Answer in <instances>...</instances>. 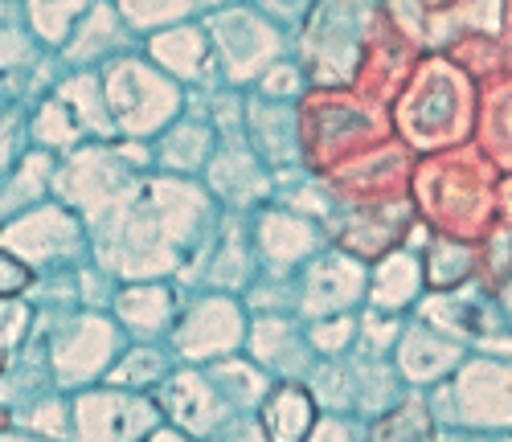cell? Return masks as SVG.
<instances>
[{"label":"cell","mask_w":512,"mask_h":442,"mask_svg":"<svg viewBox=\"0 0 512 442\" xmlns=\"http://www.w3.org/2000/svg\"><path fill=\"white\" fill-rule=\"evenodd\" d=\"M267 438L271 442H304L308 426H312V397L300 385H283L267 397Z\"/></svg>","instance_id":"cell-1"}]
</instances>
